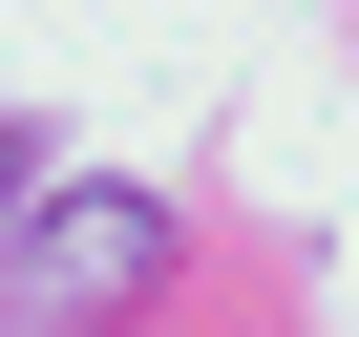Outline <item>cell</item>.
Returning a JSON list of instances; mask_svg holds the SVG:
<instances>
[{
	"mask_svg": "<svg viewBox=\"0 0 359 337\" xmlns=\"http://www.w3.org/2000/svg\"><path fill=\"white\" fill-rule=\"evenodd\" d=\"M148 274H169V211H148V190H106V168L22 211V316H43V337H85V316H127Z\"/></svg>",
	"mask_w": 359,
	"mask_h": 337,
	"instance_id": "1",
	"label": "cell"
}]
</instances>
